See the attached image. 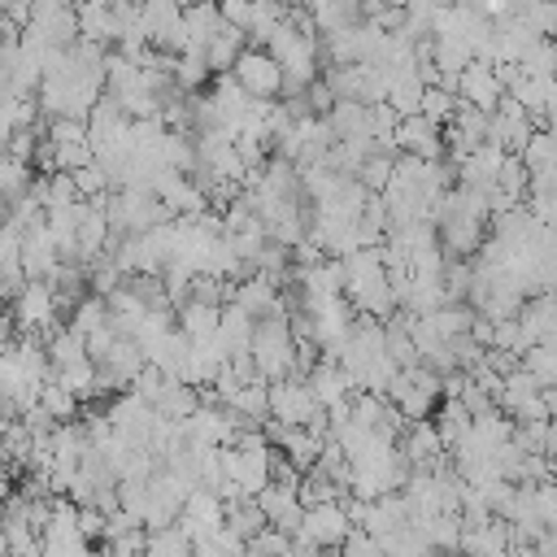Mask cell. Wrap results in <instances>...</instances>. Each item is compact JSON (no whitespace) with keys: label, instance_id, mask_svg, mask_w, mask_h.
<instances>
[{"label":"cell","instance_id":"1","mask_svg":"<svg viewBox=\"0 0 557 557\" xmlns=\"http://www.w3.org/2000/svg\"><path fill=\"white\" fill-rule=\"evenodd\" d=\"M248 357H252V370H257L265 383L296 374V339H292L287 318H261V322H252Z\"/></svg>","mask_w":557,"mask_h":557},{"label":"cell","instance_id":"2","mask_svg":"<svg viewBox=\"0 0 557 557\" xmlns=\"http://www.w3.org/2000/svg\"><path fill=\"white\" fill-rule=\"evenodd\" d=\"M352 531V518L344 509V500H322V505H305L300 527H296V544L305 548H339Z\"/></svg>","mask_w":557,"mask_h":557},{"label":"cell","instance_id":"3","mask_svg":"<svg viewBox=\"0 0 557 557\" xmlns=\"http://www.w3.org/2000/svg\"><path fill=\"white\" fill-rule=\"evenodd\" d=\"M39 557H91V540L78 531V505L52 500V518L39 535Z\"/></svg>","mask_w":557,"mask_h":557},{"label":"cell","instance_id":"4","mask_svg":"<svg viewBox=\"0 0 557 557\" xmlns=\"http://www.w3.org/2000/svg\"><path fill=\"white\" fill-rule=\"evenodd\" d=\"M265 396H270V418H278V426H309L322 413V405L313 400V392H309V383L300 374L274 379L265 387Z\"/></svg>","mask_w":557,"mask_h":557},{"label":"cell","instance_id":"5","mask_svg":"<svg viewBox=\"0 0 557 557\" xmlns=\"http://www.w3.org/2000/svg\"><path fill=\"white\" fill-rule=\"evenodd\" d=\"M231 78L252 100H278L283 96V70H278V61L265 48H244L239 61L231 65Z\"/></svg>","mask_w":557,"mask_h":557},{"label":"cell","instance_id":"6","mask_svg":"<svg viewBox=\"0 0 557 557\" xmlns=\"http://www.w3.org/2000/svg\"><path fill=\"white\" fill-rule=\"evenodd\" d=\"M531 135H535V122L522 113L518 100L505 96V100L487 113V144H496L500 152H522Z\"/></svg>","mask_w":557,"mask_h":557},{"label":"cell","instance_id":"7","mask_svg":"<svg viewBox=\"0 0 557 557\" xmlns=\"http://www.w3.org/2000/svg\"><path fill=\"white\" fill-rule=\"evenodd\" d=\"M296 487H300V483H274V479H270V487L252 496V500H257V509H261V518H265V527L283 531V535H296L300 513H305V505H300V492H296Z\"/></svg>","mask_w":557,"mask_h":557},{"label":"cell","instance_id":"8","mask_svg":"<svg viewBox=\"0 0 557 557\" xmlns=\"http://www.w3.org/2000/svg\"><path fill=\"white\" fill-rule=\"evenodd\" d=\"M392 144H396V152H405V157H418V161H444V126L426 122L422 113H418V117H400Z\"/></svg>","mask_w":557,"mask_h":557},{"label":"cell","instance_id":"9","mask_svg":"<svg viewBox=\"0 0 557 557\" xmlns=\"http://www.w3.org/2000/svg\"><path fill=\"white\" fill-rule=\"evenodd\" d=\"M457 100L461 104H474L483 113H492L500 100H505V87L492 70V61H470L461 74H457Z\"/></svg>","mask_w":557,"mask_h":557},{"label":"cell","instance_id":"10","mask_svg":"<svg viewBox=\"0 0 557 557\" xmlns=\"http://www.w3.org/2000/svg\"><path fill=\"white\" fill-rule=\"evenodd\" d=\"M57 265H61V252L44 226V213H39L22 226V270H26V278H48Z\"/></svg>","mask_w":557,"mask_h":557},{"label":"cell","instance_id":"11","mask_svg":"<svg viewBox=\"0 0 557 557\" xmlns=\"http://www.w3.org/2000/svg\"><path fill=\"white\" fill-rule=\"evenodd\" d=\"M396 448L405 453V461H409L413 470H435V466H444V453H448L431 418H422V422H405V440H400Z\"/></svg>","mask_w":557,"mask_h":557},{"label":"cell","instance_id":"12","mask_svg":"<svg viewBox=\"0 0 557 557\" xmlns=\"http://www.w3.org/2000/svg\"><path fill=\"white\" fill-rule=\"evenodd\" d=\"M305 383H309V392H313V400H318L322 409H335V405H344V400L352 396V379L344 374V366H339L335 357H318V361L309 366Z\"/></svg>","mask_w":557,"mask_h":557},{"label":"cell","instance_id":"13","mask_svg":"<svg viewBox=\"0 0 557 557\" xmlns=\"http://www.w3.org/2000/svg\"><path fill=\"white\" fill-rule=\"evenodd\" d=\"M200 400H205L200 387H191V383H174V379H170V383L161 387V396L152 400V409H157L161 422H174V426H178V422H187V418L200 409Z\"/></svg>","mask_w":557,"mask_h":557},{"label":"cell","instance_id":"14","mask_svg":"<svg viewBox=\"0 0 557 557\" xmlns=\"http://www.w3.org/2000/svg\"><path fill=\"white\" fill-rule=\"evenodd\" d=\"M244 48H248V35L222 22V26H218V35L205 44V61H209L213 78H218V74H231V65L239 61V52H244Z\"/></svg>","mask_w":557,"mask_h":557},{"label":"cell","instance_id":"15","mask_svg":"<svg viewBox=\"0 0 557 557\" xmlns=\"http://www.w3.org/2000/svg\"><path fill=\"white\" fill-rule=\"evenodd\" d=\"M218 26H222L218 4L196 0V4H187V9H183V35H187V48H200V52H205V44L218 35Z\"/></svg>","mask_w":557,"mask_h":557},{"label":"cell","instance_id":"16","mask_svg":"<svg viewBox=\"0 0 557 557\" xmlns=\"http://www.w3.org/2000/svg\"><path fill=\"white\" fill-rule=\"evenodd\" d=\"M209 83H213V70H209L205 52H200V48L178 52V61H174V87H178L183 96H196V91H205Z\"/></svg>","mask_w":557,"mask_h":557},{"label":"cell","instance_id":"17","mask_svg":"<svg viewBox=\"0 0 557 557\" xmlns=\"http://www.w3.org/2000/svg\"><path fill=\"white\" fill-rule=\"evenodd\" d=\"M218 318H222L218 305H205V300H183V305H178V331H183L187 339H209V335H218Z\"/></svg>","mask_w":557,"mask_h":557},{"label":"cell","instance_id":"18","mask_svg":"<svg viewBox=\"0 0 557 557\" xmlns=\"http://www.w3.org/2000/svg\"><path fill=\"white\" fill-rule=\"evenodd\" d=\"M35 405H39V409H44V413H48V418H52L57 426H61V422H74V418L83 413V400H78L74 392H65V387H61L57 379H48V383L39 387Z\"/></svg>","mask_w":557,"mask_h":557},{"label":"cell","instance_id":"19","mask_svg":"<svg viewBox=\"0 0 557 557\" xmlns=\"http://www.w3.org/2000/svg\"><path fill=\"white\" fill-rule=\"evenodd\" d=\"M522 370L540 383V387H557V339H540L522 352Z\"/></svg>","mask_w":557,"mask_h":557},{"label":"cell","instance_id":"20","mask_svg":"<svg viewBox=\"0 0 557 557\" xmlns=\"http://www.w3.org/2000/svg\"><path fill=\"white\" fill-rule=\"evenodd\" d=\"M470 413H466V405L461 400H444L440 405V413H435V431H440V440H444V448H453L466 431H470Z\"/></svg>","mask_w":557,"mask_h":557},{"label":"cell","instance_id":"21","mask_svg":"<svg viewBox=\"0 0 557 557\" xmlns=\"http://www.w3.org/2000/svg\"><path fill=\"white\" fill-rule=\"evenodd\" d=\"M392 165H396V152H374V157H366V161H361L357 183H361L370 196H379V191L392 183Z\"/></svg>","mask_w":557,"mask_h":557},{"label":"cell","instance_id":"22","mask_svg":"<svg viewBox=\"0 0 557 557\" xmlns=\"http://www.w3.org/2000/svg\"><path fill=\"white\" fill-rule=\"evenodd\" d=\"M104 322H109V309H104L100 296H83V300L70 309V326H74L78 335H91V331H100Z\"/></svg>","mask_w":557,"mask_h":557},{"label":"cell","instance_id":"23","mask_svg":"<svg viewBox=\"0 0 557 557\" xmlns=\"http://www.w3.org/2000/svg\"><path fill=\"white\" fill-rule=\"evenodd\" d=\"M453 109H457V96H453L448 87H426V91H422V117H426V122L448 126Z\"/></svg>","mask_w":557,"mask_h":557},{"label":"cell","instance_id":"24","mask_svg":"<svg viewBox=\"0 0 557 557\" xmlns=\"http://www.w3.org/2000/svg\"><path fill=\"white\" fill-rule=\"evenodd\" d=\"M544 457H548V461H557V418H548V422H544Z\"/></svg>","mask_w":557,"mask_h":557},{"label":"cell","instance_id":"25","mask_svg":"<svg viewBox=\"0 0 557 557\" xmlns=\"http://www.w3.org/2000/svg\"><path fill=\"white\" fill-rule=\"evenodd\" d=\"M540 400H544L548 418H557V387H540Z\"/></svg>","mask_w":557,"mask_h":557},{"label":"cell","instance_id":"26","mask_svg":"<svg viewBox=\"0 0 557 557\" xmlns=\"http://www.w3.org/2000/svg\"><path fill=\"white\" fill-rule=\"evenodd\" d=\"M4 435H9V418L0 413V444H4Z\"/></svg>","mask_w":557,"mask_h":557}]
</instances>
